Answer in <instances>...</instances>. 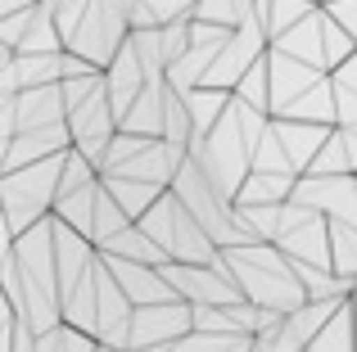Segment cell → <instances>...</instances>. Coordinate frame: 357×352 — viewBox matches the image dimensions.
Here are the masks:
<instances>
[{"mask_svg": "<svg viewBox=\"0 0 357 352\" xmlns=\"http://www.w3.org/2000/svg\"><path fill=\"white\" fill-rule=\"evenodd\" d=\"M312 352H357V317H353V298L326 321V330L307 344Z\"/></svg>", "mask_w": 357, "mask_h": 352, "instance_id": "cb8c5ba5", "label": "cell"}, {"mask_svg": "<svg viewBox=\"0 0 357 352\" xmlns=\"http://www.w3.org/2000/svg\"><path fill=\"white\" fill-rule=\"evenodd\" d=\"M280 208H285V203H236L240 226L249 230L253 239H276L280 235Z\"/></svg>", "mask_w": 357, "mask_h": 352, "instance_id": "4316f807", "label": "cell"}, {"mask_svg": "<svg viewBox=\"0 0 357 352\" xmlns=\"http://www.w3.org/2000/svg\"><path fill=\"white\" fill-rule=\"evenodd\" d=\"M105 185H109V194L122 203V208L131 212V217H145L149 208H154L158 199L167 194V185H154V181H136V176H118V172H105Z\"/></svg>", "mask_w": 357, "mask_h": 352, "instance_id": "e0dca14e", "label": "cell"}, {"mask_svg": "<svg viewBox=\"0 0 357 352\" xmlns=\"http://www.w3.org/2000/svg\"><path fill=\"white\" fill-rule=\"evenodd\" d=\"M307 172H317V176L357 172V168H353V154H349V141H344V127H335V131H331V141L321 145V154L312 159V168H307Z\"/></svg>", "mask_w": 357, "mask_h": 352, "instance_id": "83f0119b", "label": "cell"}, {"mask_svg": "<svg viewBox=\"0 0 357 352\" xmlns=\"http://www.w3.org/2000/svg\"><path fill=\"white\" fill-rule=\"evenodd\" d=\"M231 99H236V90H222V86H195V90H185V104H190V118H195V145H199L204 136L222 122V113L231 109Z\"/></svg>", "mask_w": 357, "mask_h": 352, "instance_id": "2e32d148", "label": "cell"}, {"mask_svg": "<svg viewBox=\"0 0 357 352\" xmlns=\"http://www.w3.org/2000/svg\"><path fill=\"white\" fill-rule=\"evenodd\" d=\"M96 317H100V285H96V271H91L86 280L63 298V321L77 326V330H86V335H96Z\"/></svg>", "mask_w": 357, "mask_h": 352, "instance_id": "603a6c76", "label": "cell"}, {"mask_svg": "<svg viewBox=\"0 0 357 352\" xmlns=\"http://www.w3.org/2000/svg\"><path fill=\"white\" fill-rule=\"evenodd\" d=\"M167 99H172V86L167 77H149V86L131 99V109L122 113V131H136V136H163L167 122Z\"/></svg>", "mask_w": 357, "mask_h": 352, "instance_id": "4fadbf2b", "label": "cell"}, {"mask_svg": "<svg viewBox=\"0 0 357 352\" xmlns=\"http://www.w3.org/2000/svg\"><path fill=\"white\" fill-rule=\"evenodd\" d=\"M349 298H353V294H349ZM349 298H307L303 307H294V312L285 317V326L294 330V335L303 339V344H312V339L326 330V321H331V317H335V312H340Z\"/></svg>", "mask_w": 357, "mask_h": 352, "instance_id": "7402d4cb", "label": "cell"}, {"mask_svg": "<svg viewBox=\"0 0 357 352\" xmlns=\"http://www.w3.org/2000/svg\"><path fill=\"white\" fill-rule=\"evenodd\" d=\"M271 131L280 136V145H285L294 172L303 176L307 168H312V159L321 154V145L331 141L335 127H326V122H303V118H271Z\"/></svg>", "mask_w": 357, "mask_h": 352, "instance_id": "8fae6325", "label": "cell"}, {"mask_svg": "<svg viewBox=\"0 0 357 352\" xmlns=\"http://www.w3.org/2000/svg\"><path fill=\"white\" fill-rule=\"evenodd\" d=\"M190 330H195V303L190 298L149 303V307H136V317H131V348L136 352H167Z\"/></svg>", "mask_w": 357, "mask_h": 352, "instance_id": "277c9868", "label": "cell"}, {"mask_svg": "<svg viewBox=\"0 0 357 352\" xmlns=\"http://www.w3.org/2000/svg\"><path fill=\"white\" fill-rule=\"evenodd\" d=\"M294 185H298V176H289V172H258L253 168L244 176L236 203H285L294 194Z\"/></svg>", "mask_w": 357, "mask_h": 352, "instance_id": "d6986e66", "label": "cell"}, {"mask_svg": "<svg viewBox=\"0 0 357 352\" xmlns=\"http://www.w3.org/2000/svg\"><path fill=\"white\" fill-rule=\"evenodd\" d=\"M100 352H136V348H109V344H100Z\"/></svg>", "mask_w": 357, "mask_h": 352, "instance_id": "e575fe53", "label": "cell"}, {"mask_svg": "<svg viewBox=\"0 0 357 352\" xmlns=\"http://www.w3.org/2000/svg\"><path fill=\"white\" fill-rule=\"evenodd\" d=\"M303 352H312V348H303Z\"/></svg>", "mask_w": 357, "mask_h": 352, "instance_id": "8d00e7d4", "label": "cell"}, {"mask_svg": "<svg viewBox=\"0 0 357 352\" xmlns=\"http://www.w3.org/2000/svg\"><path fill=\"white\" fill-rule=\"evenodd\" d=\"M105 81H109V99H114V113H118V122H122V113L131 109V99L140 95V90L149 86V68L140 63V54H136V45H131V36H127V45L114 54V63L105 68Z\"/></svg>", "mask_w": 357, "mask_h": 352, "instance_id": "7c38bea8", "label": "cell"}, {"mask_svg": "<svg viewBox=\"0 0 357 352\" xmlns=\"http://www.w3.org/2000/svg\"><path fill=\"white\" fill-rule=\"evenodd\" d=\"M68 150H73V127H68V122L32 127V131H18V136H9V141H5V159H0V172L27 168V163L54 159V154H68Z\"/></svg>", "mask_w": 357, "mask_h": 352, "instance_id": "9c48e42d", "label": "cell"}, {"mask_svg": "<svg viewBox=\"0 0 357 352\" xmlns=\"http://www.w3.org/2000/svg\"><path fill=\"white\" fill-rule=\"evenodd\" d=\"M100 185H105V181H91V185H77V190L59 194V203H54V217L68 221V226H77L82 235H91V221H96V203H100Z\"/></svg>", "mask_w": 357, "mask_h": 352, "instance_id": "ffe728a7", "label": "cell"}, {"mask_svg": "<svg viewBox=\"0 0 357 352\" xmlns=\"http://www.w3.org/2000/svg\"><path fill=\"white\" fill-rule=\"evenodd\" d=\"M353 317H357V289H353Z\"/></svg>", "mask_w": 357, "mask_h": 352, "instance_id": "d590c367", "label": "cell"}, {"mask_svg": "<svg viewBox=\"0 0 357 352\" xmlns=\"http://www.w3.org/2000/svg\"><path fill=\"white\" fill-rule=\"evenodd\" d=\"M294 199L321 208L326 217H335V221H353L357 226V172H344V176L303 172L298 185H294Z\"/></svg>", "mask_w": 357, "mask_h": 352, "instance_id": "ba28073f", "label": "cell"}, {"mask_svg": "<svg viewBox=\"0 0 357 352\" xmlns=\"http://www.w3.org/2000/svg\"><path fill=\"white\" fill-rule=\"evenodd\" d=\"M331 253H335V271L357 285V226L353 221L331 217Z\"/></svg>", "mask_w": 357, "mask_h": 352, "instance_id": "484cf974", "label": "cell"}, {"mask_svg": "<svg viewBox=\"0 0 357 352\" xmlns=\"http://www.w3.org/2000/svg\"><path fill=\"white\" fill-rule=\"evenodd\" d=\"M335 77V99H340V127H357V54L344 59Z\"/></svg>", "mask_w": 357, "mask_h": 352, "instance_id": "f546056e", "label": "cell"}, {"mask_svg": "<svg viewBox=\"0 0 357 352\" xmlns=\"http://www.w3.org/2000/svg\"><path fill=\"white\" fill-rule=\"evenodd\" d=\"M68 127H73V145L105 172V154L118 136V113H114V99H109V81L91 99H82L77 109H68Z\"/></svg>", "mask_w": 357, "mask_h": 352, "instance_id": "8992f818", "label": "cell"}, {"mask_svg": "<svg viewBox=\"0 0 357 352\" xmlns=\"http://www.w3.org/2000/svg\"><path fill=\"white\" fill-rule=\"evenodd\" d=\"M100 181H105V176H100ZM131 212L122 208V203L114 199V194H109V185H100V203H96V221H91V239H96V248H105L109 239L114 235H122V230L131 226Z\"/></svg>", "mask_w": 357, "mask_h": 352, "instance_id": "d4e9b609", "label": "cell"}, {"mask_svg": "<svg viewBox=\"0 0 357 352\" xmlns=\"http://www.w3.org/2000/svg\"><path fill=\"white\" fill-rule=\"evenodd\" d=\"M321 5V0H258V9L253 14L262 18V27H267V36L276 41V36H285L294 23H303L312 9Z\"/></svg>", "mask_w": 357, "mask_h": 352, "instance_id": "44dd1931", "label": "cell"}, {"mask_svg": "<svg viewBox=\"0 0 357 352\" xmlns=\"http://www.w3.org/2000/svg\"><path fill=\"white\" fill-rule=\"evenodd\" d=\"M195 330H213V335H227V330H240L231 307H199L195 303Z\"/></svg>", "mask_w": 357, "mask_h": 352, "instance_id": "1f68e13d", "label": "cell"}, {"mask_svg": "<svg viewBox=\"0 0 357 352\" xmlns=\"http://www.w3.org/2000/svg\"><path fill=\"white\" fill-rule=\"evenodd\" d=\"M344 141H349V154H353V168H357V127H344Z\"/></svg>", "mask_w": 357, "mask_h": 352, "instance_id": "836d02e7", "label": "cell"}, {"mask_svg": "<svg viewBox=\"0 0 357 352\" xmlns=\"http://www.w3.org/2000/svg\"><path fill=\"white\" fill-rule=\"evenodd\" d=\"M131 36V14L114 0H91L86 14H82L77 32L68 36V50L82 54V59H91L96 68H109L114 63V54L127 45Z\"/></svg>", "mask_w": 357, "mask_h": 352, "instance_id": "3957f363", "label": "cell"}, {"mask_svg": "<svg viewBox=\"0 0 357 352\" xmlns=\"http://www.w3.org/2000/svg\"><path fill=\"white\" fill-rule=\"evenodd\" d=\"M0 136H18V131H32V127H54V122H68V99H63V86L50 81V86H27L18 95L0 99Z\"/></svg>", "mask_w": 357, "mask_h": 352, "instance_id": "5b68a950", "label": "cell"}, {"mask_svg": "<svg viewBox=\"0 0 357 352\" xmlns=\"http://www.w3.org/2000/svg\"><path fill=\"white\" fill-rule=\"evenodd\" d=\"M100 253H118V257H131V262H149V266H163V262H167V248L158 244V239L149 235L140 221H131V226L122 230V235L109 239Z\"/></svg>", "mask_w": 357, "mask_h": 352, "instance_id": "ac0fdd59", "label": "cell"}, {"mask_svg": "<svg viewBox=\"0 0 357 352\" xmlns=\"http://www.w3.org/2000/svg\"><path fill=\"white\" fill-rule=\"evenodd\" d=\"M59 181H63V154L27 168L0 172V208H5V244L14 235H23L27 226L45 221L59 203Z\"/></svg>", "mask_w": 357, "mask_h": 352, "instance_id": "7a4b0ae2", "label": "cell"}, {"mask_svg": "<svg viewBox=\"0 0 357 352\" xmlns=\"http://www.w3.org/2000/svg\"><path fill=\"white\" fill-rule=\"evenodd\" d=\"M326 9H331V14H335V18H340V23L357 36V0H326Z\"/></svg>", "mask_w": 357, "mask_h": 352, "instance_id": "d6a6232c", "label": "cell"}, {"mask_svg": "<svg viewBox=\"0 0 357 352\" xmlns=\"http://www.w3.org/2000/svg\"><path fill=\"white\" fill-rule=\"evenodd\" d=\"M105 266L118 275V285L127 289V298L136 307H149V303H167V298H181V294L167 285L163 266H149V262H131V257H118V253H100Z\"/></svg>", "mask_w": 357, "mask_h": 352, "instance_id": "30bf717a", "label": "cell"}, {"mask_svg": "<svg viewBox=\"0 0 357 352\" xmlns=\"http://www.w3.org/2000/svg\"><path fill=\"white\" fill-rule=\"evenodd\" d=\"M280 248H285L289 257H298V262H312V266H335V253H331V217H312L303 221V226L285 230V235L276 239Z\"/></svg>", "mask_w": 357, "mask_h": 352, "instance_id": "9a60e30c", "label": "cell"}, {"mask_svg": "<svg viewBox=\"0 0 357 352\" xmlns=\"http://www.w3.org/2000/svg\"><path fill=\"white\" fill-rule=\"evenodd\" d=\"M222 257L231 262L244 298L262 303V307H276V312H285V317L307 303V289L294 271V257H289L276 239H253V244L222 248Z\"/></svg>", "mask_w": 357, "mask_h": 352, "instance_id": "6da1fadb", "label": "cell"}, {"mask_svg": "<svg viewBox=\"0 0 357 352\" xmlns=\"http://www.w3.org/2000/svg\"><path fill=\"white\" fill-rule=\"evenodd\" d=\"M271 45L285 50V54H294V59H307V63H317V68L331 72V59H326V5H317L303 23H294L285 36H276Z\"/></svg>", "mask_w": 357, "mask_h": 352, "instance_id": "5bb4252c", "label": "cell"}, {"mask_svg": "<svg viewBox=\"0 0 357 352\" xmlns=\"http://www.w3.org/2000/svg\"><path fill=\"white\" fill-rule=\"evenodd\" d=\"M267 68H271V118H285L289 109L326 77V68H317V63H307V59H294V54L276 50V45L267 50Z\"/></svg>", "mask_w": 357, "mask_h": 352, "instance_id": "52a82bcc", "label": "cell"}, {"mask_svg": "<svg viewBox=\"0 0 357 352\" xmlns=\"http://www.w3.org/2000/svg\"><path fill=\"white\" fill-rule=\"evenodd\" d=\"M236 99H244V104L267 109V113H271V68H267V54H262V59L236 81Z\"/></svg>", "mask_w": 357, "mask_h": 352, "instance_id": "f1b7e54d", "label": "cell"}, {"mask_svg": "<svg viewBox=\"0 0 357 352\" xmlns=\"http://www.w3.org/2000/svg\"><path fill=\"white\" fill-rule=\"evenodd\" d=\"M253 168H258V172H289V176H298L276 131H267V136H262V145L253 150Z\"/></svg>", "mask_w": 357, "mask_h": 352, "instance_id": "4dcf8cb0", "label": "cell"}]
</instances>
